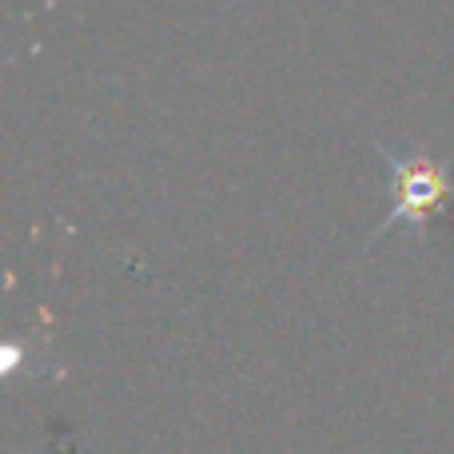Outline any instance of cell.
Returning a JSON list of instances; mask_svg holds the SVG:
<instances>
[{
	"label": "cell",
	"mask_w": 454,
	"mask_h": 454,
	"mask_svg": "<svg viewBox=\"0 0 454 454\" xmlns=\"http://www.w3.org/2000/svg\"><path fill=\"white\" fill-rule=\"evenodd\" d=\"M387 160H391L395 172H399V204H395V212L383 220V227H391L399 220L427 223L431 215L442 212V204L454 200V184L447 180L442 168H431L427 160H403V156H395V152H387Z\"/></svg>",
	"instance_id": "obj_1"
}]
</instances>
